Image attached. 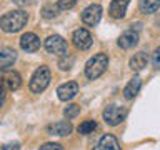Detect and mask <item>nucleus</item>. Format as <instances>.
<instances>
[{"instance_id": "f257e3e1", "label": "nucleus", "mask_w": 160, "mask_h": 150, "mask_svg": "<svg viewBox=\"0 0 160 150\" xmlns=\"http://www.w3.org/2000/svg\"><path fill=\"white\" fill-rule=\"evenodd\" d=\"M28 22V13L23 10H12L0 17V28L5 33H17Z\"/></svg>"}, {"instance_id": "f03ea898", "label": "nucleus", "mask_w": 160, "mask_h": 150, "mask_svg": "<svg viewBox=\"0 0 160 150\" xmlns=\"http://www.w3.org/2000/svg\"><path fill=\"white\" fill-rule=\"evenodd\" d=\"M108 67V57L107 53L100 52L95 53L92 58H88V62L85 63V77L90 80H95L102 75Z\"/></svg>"}, {"instance_id": "7ed1b4c3", "label": "nucleus", "mask_w": 160, "mask_h": 150, "mask_svg": "<svg viewBox=\"0 0 160 150\" xmlns=\"http://www.w3.org/2000/svg\"><path fill=\"white\" fill-rule=\"evenodd\" d=\"M50 78H52V73H50V68L47 65H40V67L33 72L32 78H30L28 88L32 93H42L45 88L48 87Z\"/></svg>"}, {"instance_id": "20e7f679", "label": "nucleus", "mask_w": 160, "mask_h": 150, "mask_svg": "<svg viewBox=\"0 0 160 150\" xmlns=\"http://www.w3.org/2000/svg\"><path fill=\"white\" fill-rule=\"evenodd\" d=\"M0 85L5 90H8V92H15L22 85V77H20V73L17 70L3 68V70H0Z\"/></svg>"}, {"instance_id": "39448f33", "label": "nucleus", "mask_w": 160, "mask_h": 150, "mask_svg": "<svg viewBox=\"0 0 160 150\" xmlns=\"http://www.w3.org/2000/svg\"><path fill=\"white\" fill-rule=\"evenodd\" d=\"M45 50H47L48 53L52 55H58V57H62V55L68 53V43L67 40L63 37H60V35H50V37L45 40Z\"/></svg>"}, {"instance_id": "423d86ee", "label": "nucleus", "mask_w": 160, "mask_h": 150, "mask_svg": "<svg viewBox=\"0 0 160 150\" xmlns=\"http://www.w3.org/2000/svg\"><path fill=\"white\" fill-rule=\"evenodd\" d=\"M103 120L105 123L110 125V127H115V125L122 123L125 117H127V110L123 107H118V105H108L107 108L103 110Z\"/></svg>"}, {"instance_id": "0eeeda50", "label": "nucleus", "mask_w": 160, "mask_h": 150, "mask_svg": "<svg viewBox=\"0 0 160 150\" xmlns=\"http://www.w3.org/2000/svg\"><path fill=\"white\" fill-rule=\"evenodd\" d=\"M92 33L88 32L87 28H77L75 32L72 33V43L75 45V48L78 50H87L92 47Z\"/></svg>"}, {"instance_id": "6e6552de", "label": "nucleus", "mask_w": 160, "mask_h": 150, "mask_svg": "<svg viewBox=\"0 0 160 150\" xmlns=\"http://www.w3.org/2000/svg\"><path fill=\"white\" fill-rule=\"evenodd\" d=\"M100 18H102V7H100L98 3L88 5V7L82 12V22L85 25H88V27L97 25L100 22Z\"/></svg>"}, {"instance_id": "1a4fd4ad", "label": "nucleus", "mask_w": 160, "mask_h": 150, "mask_svg": "<svg viewBox=\"0 0 160 150\" xmlns=\"http://www.w3.org/2000/svg\"><path fill=\"white\" fill-rule=\"evenodd\" d=\"M72 123L68 120H58V122H53L47 127V133L48 135H57V137H67V135L72 133Z\"/></svg>"}, {"instance_id": "9d476101", "label": "nucleus", "mask_w": 160, "mask_h": 150, "mask_svg": "<svg viewBox=\"0 0 160 150\" xmlns=\"http://www.w3.org/2000/svg\"><path fill=\"white\" fill-rule=\"evenodd\" d=\"M78 93V83L77 82H65L57 88V95L62 102H70L72 98L77 97Z\"/></svg>"}, {"instance_id": "9b49d317", "label": "nucleus", "mask_w": 160, "mask_h": 150, "mask_svg": "<svg viewBox=\"0 0 160 150\" xmlns=\"http://www.w3.org/2000/svg\"><path fill=\"white\" fill-rule=\"evenodd\" d=\"M40 38L35 35L33 32H27L23 33L22 37H20V48L23 50V52H37V50L40 48Z\"/></svg>"}, {"instance_id": "f8f14e48", "label": "nucleus", "mask_w": 160, "mask_h": 150, "mask_svg": "<svg viewBox=\"0 0 160 150\" xmlns=\"http://www.w3.org/2000/svg\"><path fill=\"white\" fill-rule=\"evenodd\" d=\"M92 150H120V143L115 135L105 133L100 137V140L95 143V147Z\"/></svg>"}, {"instance_id": "ddd939ff", "label": "nucleus", "mask_w": 160, "mask_h": 150, "mask_svg": "<svg viewBox=\"0 0 160 150\" xmlns=\"http://www.w3.org/2000/svg\"><path fill=\"white\" fill-rule=\"evenodd\" d=\"M117 43H118V47L123 48V50H130V48L137 47V43H138V33L133 32V30H127V32H123L118 37Z\"/></svg>"}, {"instance_id": "4468645a", "label": "nucleus", "mask_w": 160, "mask_h": 150, "mask_svg": "<svg viewBox=\"0 0 160 150\" xmlns=\"http://www.w3.org/2000/svg\"><path fill=\"white\" fill-rule=\"evenodd\" d=\"M130 0H112L108 7V15L112 18H123L127 13V7H128Z\"/></svg>"}, {"instance_id": "2eb2a0df", "label": "nucleus", "mask_w": 160, "mask_h": 150, "mask_svg": "<svg viewBox=\"0 0 160 150\" xmlns=\"http://www.w3.org/2000/svg\"><path fill=\"white\" fill-rule=\"evenodd\" d=\"M17 60V52L10 47H0V70L12 67Z\"/></svg>"}, {"instance_id": "dca6fc26", "label": "nucleus", "mask_w": 160, "mask_h": 150, "mask_svg": "<svg viewBox=\"0 0 160 150\" xmlns=\"http://www.w3.org/2000/svg\"><path fill=\"white\" fill-rule=\"evenodd\" d=\"M150 62V57H148V53L147 52H138V53H135L132 58H130V68L135 70V72H140V70H143L145 67H147V63Z\"/></svg>"}, {"instance_id": "f3484780", "label": "nucleus", "mask_w": 160, "mask_h": 150, "mask_svg": "<svg viewBox=\"0 0 160 150\" xmlns=\"http://www.w3.org/2000/svg\"><path fill=\"white\" fill-rule=\"evenodd\" d=\"M140 87H142V80H140V77H133L127 83V87L123 88V97L127 100L135 98V97H137V93L140 92Z\"/></svg>"}, {"instance_id": "a211bd4d", "label": "nucleus", "mask_w": 160, "mask_h": 150, "mask_svg": "<svg viewBox=\"0 0 160 150\" xmlns=\"http://www.w3.org/2000/svg\"><path fill=\"white\" fill-rule=\"evenodd\" d=\"M160 8V0H138V10L143 15H152Z\"/></svg>"}, {"instance_id": "6ab92c4d", "label": "nucleus", "mask_w": 160, "mask_h": 150, "mask_svg": "<svg viewBox=\"0 0 160 150\" xmlns=\"http://www.w3.org/2000/svg\"><path fill=\"white\" fill-rule=\"evenodd\" d=\"M97 128V122L95 120H85L78 125V133L80 135H88V133H93V130Z\"/></svg>"}, {"instance_id": "aec40b11", "label": "nucleus", "mask_w": 160, "mask_h": 150, "mask_svg": "<svg viewBox=\"0 0 160 150\" xmlns=\"http://www.w3.org/2000/svg\"><path fill=\"white\" fill-rule=\"evenodd\" d=\"M58 10H60L58 5H53V3L43 5V8H42V17H43V18H47V20L55 18V17L58 15Z\"/></svg>"}, {"instance_id": "412c9836", "label": "nucleus", "mask_w": 160, "mask_h": 150, "mask_svg": "<svg viewBox=\"0 0 160 150\" xmlns=\"http://www.w3.org/2000/svg\"><path fill=\"white\" fill-rule=\"evenodd\" d=\"M78 113H80V105H77V103H70V105H67V107L63 108V115H65L67 120L77 117Z\"/></svg>"}, {"instance_id": "4be33fe9", "label": "nucleus", "mask_w": 160, "mask_h": 150, "mask_svg": "<svg viewBox=\"0 0 160 150\" xmlns=\"http://www.w3.org/2000/svg\"><path fill=\"white\" fill-rule=\"evenodd\" d=\"M72 65H73V55H70V53L62 55V58H60V62H58V68L60 70H70Z\"/></svg>"}, {"instance_id": "5701e85b", "label": "nucleus", "mask_w": 160, "mask_h": 150, "mask_svg": "<svg viewBox=\"0 0 160 150\" xmlns=\"http://www.w3.org/2000/svg\"><path fill=\"white\" fill-rule=\"evenodd\" d=\"M75 3H77V0H58L57 2L60 10H70V8L75 7Z\"/></svg>"}, {"instance_id": "b1692460", "label": "nucleus", "mask_w": 160, "mask_h": 150, "mask_svg": "<svg viewBox=\"0 0 160 150\" xmlns=\"http://www.w3.org/2000/svg\"><path fill=\"white\" fill-rule=\"evenodd\" d=\"M38 150H63V147L57 142H48V143H43Z\"/></svg>"}, {"instance_id": "393cba45", "label": "nucleus", "mask_w": 160, "mask_h": 150, "mask_svg": "<svg viewBox=\"0 0 160 150\" xmlns=\"http://www.w3.org/2000/svg\"><path fill=\"white\" fill-rule=\"evenodd\" d=\"M152 63H153V67L160 68V47H157V48L153 50V53H152Z\"/></svg>"}, {"instance_id": "a878e982", "label": "nucleus", "mask_w": 160, "mask_h": 150, "mask_svg": "<svg viewBox=\"0 0 160 150\" xmlns=\"http://www.w3.org/2000/svg\"><path fill=\"white\" fill-rule=\"evenodd\" d=\"M2 150H20V143L18 142H10V143H3Z\"/></svg>"}, {"instance_id": "bb28decb", "label": "nucleus", "mask_w": 160, "mask_h": 150, "mask_svg": "<svg viewBox=\"0 0 160 150\" xmlns=\"http://www.w3.org/2000/svg\"><path fill=\"white\" fill-rule=\"evenodd\" d=\"M3 102H5V88L0 85V107L3 105Z\"/></svg>"}]
</instances>
